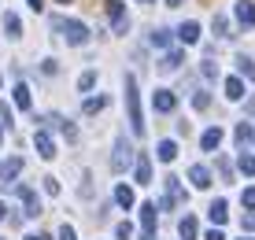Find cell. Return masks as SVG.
I'll return each mask as SVG.
<instances>
[{
    "label": "cell",
    "instance_id": "6da1fadb",
    "mask_svg": "<svg viewBox=\"0 0 255 240\" xmlns=\"http://www.w3.org/2000/svg\"><path fill=\"white\" fill-rule=\"evenodd\" d=\"M52 30H56L67 44H85L89 41V26L74 22V19H63V15H52Z\"/></svg>",
    "mask_w": 255,
    "mask_h": 240
},
{
    "label": "cell",
    "instance_id": "7a4b0ae2",
    "mask_svg": "<svg viewBox=\"0 0 255 240\" xmlns=\"http://www.w3.org/2000/svg\"><path fill=\"white\" fill-rule=\"evenodd\" d=\"M126 108H129V126H133V133H144V111H140V93H137L133 74H126Z\"/></svg>",
    "mask_w": 255,
    "mask_h": 240
},
{
    "label": "cell",
    "instance_id": "3957f363",
    "mask_svg": "<svg viewBox=\"0 0 255 240\" xmlns=\"http://www.w3.org/2000/svg\"><path fill=\"white\" fill-rule=\"evenodd\" d=\"M126 166H133V148H129L126 137H115V155H111V170L122 174Z\"/></svg>",
    "mask_w": 255,
    "mask_h": 240
},
{
    "label": "cell",
    "instance_id": "277c9868",
    "mask_svg": "<svg viewBox=\"0 0 255 240\" xmlns=\"http://www.w3.org/2000/svg\"><path fill=\"white\" fill-rule=\"evenodd\" d=\"M189 185H192V189H200V192L211 189V170H207V166H200V163H192L189 166Z\"/></svg>",
    "mask_w": 255,
    "mask_h": 240
},
{
    "label": "cell",
    "instance_id": "5b68a950",
    "mask_svg": "<svg viewBox=\"0 0 255 240\" xmlns=\"http://www.w3.org/2000/svg\"><path fill=\"white\" fill-rule=\"evenodd\" d=\"M237 22L244 30H255V4L252 0H237Z\"/></svg>",
    "mask_w": 255,
    "mask_h": 240
},
{
    "label": "cell",
    "instance_id": "8992f818",
    "mask_svg": "<svg viewBox=\"0 0 255 240\" xmlns=\"http://www.w3.org/2000/svg\"><path fill=\"white\" fill-rule=\"evenodd\" d=\"M174 108H178V96H174L170 89H159V93H155V111H159V115H170Z\"/></svg>",
    "mask_w": 255,
    "mask_h": 240
},
{
    "label": "cell",
    "instance_id": "52a82bcc",
    "mask_svg": "<svg viewBox=\"0 0 255 240\" xmlns=\"http://www.w3.org/2000/svg\"><path fill=\"white\" fill-rule=\"evenodd\" d=\"M207 218L215 222V226H222V222H230V203H226V200H215V203H211V207H207Z\"/></svg>",
    "mask_w": 255,
    "mask_h": 240
},
{
    "label": "cell",
    "instance_id": "ba28073f",
    "mask_svg": "<svg viewBox=\"0 0 255 240\" xmlns=\"http://www.w3.org/2000/svg\"><path fill=\"white\" fill-rule=\"evenodd\" d=\"M133 174H137V181H140V185L152 181V159H148L144 152H140V159H133Z\"/></svg>",
    "mask_w": 255,
    "mask_h": 240
},
{
    "label": "cell",
    "instance_id": "9c48e42d",
    "mask_svg": "<svg viewBox=\"0 0 255 240\" xmlns=\"http://www.w3.org/2000/svg\"><path fill=\"white\" fill-rule=\"evenodd\" d=\"M33 144H37V155H41V159H52V155H56V144H52V137H48L45 129L33 137Z\"/></svg>",
    "mask_w": 255,
    "mask_h": 240
},
{
    "label": "cell",
    "instance_id": "30bf717a",
    "mask_svg": "<svg viewBox=\"0 0 255 240\" xmlns=\"http://www.w3.org/2000/svg\"><path fill=\"white\" fill-rule=\"evenodd\" d=\"M181 63H185V52H181V48H170V52H166V56L159 59V67H163V70H178Z\"/></svg>",
    "mask_w": 255,
    "mask_h": 240
},
{
    "label": "cell",
    "instance_id": "8fae6325",
    "mask_svg": "<svg viewBox=\"0 0 255 240\" xmlns=\"http://www.w3.org/2000/svg\"><path fill=\"white\" fill-rule=\"evenodd\" d=\"M104 15H108L111 22H122V19H126V7H122V0H104Z\"/></svg>",
    "mask_w": 255,
    "mask_h": 240
},
{
    "label": "cell",
    "instance_id": "7c38bea8",
    "mask_svg": "<svg viewBox=\"0 0 255 240\" xmlns=\"http://www.w3.org/2000/svg\"><path fill=\"white\" fill-rule=\"evenodd\" d=\"M218 144H222V129H218V126H215V129H207L204 137H200V148H204V152H215Z\"/></svg>",
    "mask_w": 255,
    "mask_h": 240
},
{
    "label": "cell",
    "instance_id": "4fadbf2b",
    "mask_svg": "<svg viewBox=\"0 0 255 240\" xmlns=\"http://www.w3.org/2000/svg\"><path fill=\"white\" fill-rule=\"evenodd\" d=\"M22 170V159L15 155V159H7V163H0V177H4V181H15V174Z\"/></svg>",
    "mask_w": 255,
    "mask_h": 240
},
{
    "label": "cell",
    "instance_id": "5bb4252c",
    "mask_svg": "<svg viewBox=\"0 0 255 240\" xmlns=\"http://www.w3.org/2000/svg\"><path fill=\"white\" fill-rule=\"evenodd\" d=\"M226 100H244V85H241V78H226Z\"/></svg>",
    "mask_w": 255,
    "mask_h": 240
},
{
    "label": "cell",
    "instance_id": "9a60e30c",
    "mask_svg": "<svg viewBox=\"0 0 255 240\" xmlns=\"http://www.w3.org/2000/svg\"><path fill=\"white\" fill-rule=\"evenodd\" d=\"M30 104H33V96H30V85H15V108H22V111H30Z\"/></svg>",
    "mask_w": 255,
    "mask_h": 240
},
{
    "label": "cell",
    "instance_id": "2e32d148",
    "mask_svg": "<svg viewBox=\"0 0 255 240\" xmlns=\"http://www.w3.org/2000/svg\"><path fill=\"white\" fill-rule=\"evenodd\" d=\"M155 155H159L163 163H174V159H178V144H174V140H159V148H155Z\"/></svg>",
    "mask_w": 255,
    "mask_h": 240
},
{
    "label": "cell",
    "instance_id": "e0dca14e",
    "mask_svg": "<svg viewBox=\"0 0 255 240\" xmlns=\"http://www.w3.org/2000/svg\"><path fill=\"white\" fill-rule=\"evenodd\" d=\"M115 203L122 211H129V207H133V189H129V185H119V189H115Z\"/></svg>",
    "mask_w": 255,
    "mask_h": 240
},
{
    "label": "cell",
    "instance_id": "ac0fdd59",
    "mask_svg": "<svg viewBox=\"0 0 255 240\" xmlns=\"http://www.w3.org/2000/svg\"><path fill=\"white\" fill-rule=\"evenodd\" d=\"M178 37H181V41H189V44H192V41H200V22H181V26H178Z\"/></svg>",
    "mask_w": 255,
    "mask_h": 240
},
{
    "label": "cell",
    "instance_id": "d6986e66",
    "mask_svg": "<svg viewBox=\"0 0 255 240\" xmlns=\"http://www.w3.org/2000/svg\"><path fill=\"white\" fill-rule=\"evenodd\" d=\"M108 108V96H89V100L82 104V115H96V111H104Z\"/></svg>",
    "mask_w": 255,
    "mask_h": 240
},
{
    "label": "cell",
    "instance_id": "ffe728a7",
    "mask_svg": "<svg viewBox=\"0 0 255 240\" xmlns=\"http://www.w3.org/2000/svg\"><path fill=\"white\" fill-rule=\"evenodd\" d=\"M4 30H7V37H22V22H19V15L7 11V15H4Z\"/></svg>",
    "mask_w": 255,
    "mask_h": 240
},
{
    "label": "cell",
    "instance_id": "44dd1931",
    "mask_svg": "<svg viewBox=\"0 0 255 240\" xmlns=\"http://www.w3.org/2000/svg\"><path fill=\"white\" fill-rule=\"evenodd\" d=\"M140 226H144V233H152V229H155V207H152V203L140 207Z\"/></svg>",
    "mask_w": 255,
    "mask_h": 240
},
{
    "label": "cell",
    "instance_id": "7402d4cb",
    "mask_svg": "<svg viewBox=\"0 0 255 240\" xmlns=\"http://www.w3.org/2000/svg\"><path fill=\"white\" fill-rule=\"evenodd\" d=\"M211 26H215V37H233V33H230V19H226V15H215V22H211Z\"/></svg>",
    "mask_w": 255,
    "mask_h": 240
},
{
    "label": "cell",
    "instance_id": "603a6c76",
    "mask_svg": "<svg viewBox=\"0 0 255 240\" xmlns=\"http://www.w3.org/2000/svg\"><path fill=\"white\" fill-rule=\"evenodd\" d=\"M237 67H241V74H244V78H252V82H255V63H252L248 56H237Z\"/></svg>",
    "mask_w": 255,
    "mask_h": 240
},
{
    "label": "cell",
    "instance_id": "cb8c5ba5",
    "mask_svg": "<svg viewBox=\"0 0 255 240\" xmlns=\"http://www.w3.org/2000/svg\"><path fill=\"white\" fill-rule=\"evenodd\" d=\"M233 137H237V144H248V140L255 137V133H252V126H248V122H241V126H237V133H233Z\"/></svg>",
    "mask_w": 255,
    "mask_h": 240
},
{
    "label": "cell",
    "instance_id": "d4e9b609",
    "mask_svg": "<svg viewBox=\"0 0 255 240\" xmlns=\"http://www.w3.org/2000/svg\"><path fill=\"white\" fill-rule=\"evenodd\" d=\"M93 85H96V74H93V70H85V74L78 78V89H82V93H89Z\"/></svg>",
    "mask_w": 255,
    "mask_h": 240
},
{
    "label": "cell",
    "instance_id": "484cf974",
    "mask_svg": "<svg viewBox=\"0 0 255 240\" xmlns=\"http://www.w3.org/2000/svg\"><path fill=\"white\" fill-rule=\"evenodd\" d=\"M181 237H185V240H196V218H185V222H181Z\"/></svg>",
    "mask_w": 255,
    "mask_h": 240
},
{
    "label": "cell",
    "instance_id": "4316f807",
    "mask_svg": "<svg viewBox=\"0 0 255 240\" xmlns=\"http://www.w3.org/2000/svg\"><path fill=\"white\" fill-rule=\"evenodd\" d=\"M207 104H211V96L204 93V89H200V93H192V108H196V111H204Z\"/></svg>",
    "mask_w": 255,
    "mask_h": 240
},
{
    "label": "cell",
    "instance_id": "83f0119b",
    "mask_svg": "<svg viewBox=\"0 0 255 240\" xmlns=\"http://www.w3.org/2000/svg\"><path fill=\"white\" fill-rule=\"evenodd\" d=\"M241 174L255 177V155H241Z\"/></svg>",
    "mask_w": 255,
    "mask_h": 240
},
{
    "label": "cell",
    "instance_id": "f1b7e54d",
    "mask_svg": "<svg viewBox=\"0 0 255 240\" xmlns=\"http://www.w3.org/2000/svg\"><path fill=\"white\" fill-rule=\"evenodd\" d=\"M115 237H119V240H129V237H133V226H129V222H119V226H115Z\"/></svg>",
    "mask_w": 255,
    "mask_h": 240
},
{
    "label": "cell",
    "instance_id": "f546056e",
    "mask_svg": "<svg viewBox=\"0 0 255 240\" xmlns=\"http://www.w3.org/2000/svg\"><path fill=\"white\" fill-rule=\"evenodd\" d=\"M200 70H204V78H207V82H215V78H218V67L211 63V59H204V63H200Z\"/></svg>",
    "mask_w": 255,
    "mask_h": 240
},
{
    "label": "cell",
    "instance_id": "4dcf8cb0",
    "mask_svg": "<svg viewBox=\"0 0 255 240\" xmlns=\"http://www.w3.org/2000/svg\"><path fill=\"white\" fill-rule=\"evenodd\" d=\"M152 44L166 48V44H170V33H166V30H152Z\"/></svg>",
    "mask_w": 255,
    "mask_h": 240
},
{
    "label": "cell",
    "instance_id": "1f68e13d",
    "mask_svg": "<svg viewBox=\"0 0 255 240\" xmlns=\"http://www.w3.org/2000/svg\"><path fill=\"white\" fill-rule=\"evenodd\" d=\"M45 192H48V196H59V181H56V177H45Z\"/></svg>",
    "mask_w": 255,
    "mask_h": 240
},
{
    "label": "cell",
    "instance_id": "d6a6232c",
    "mask_svg": "<svg viewBox=\"0 0 255 240\" xmlns=\"http://www.w3.org/2000/svg\"><path fill=\"white\" fill-rule=\"evenodd\" d=\"M241 200H244V207H248V211H255V189H244Z\"/></svg>",
    "mask_w": 255,
    "mask_h": 240
},
{
    "label": "cell",
    "instance_id": "836d02e7",
    "mask_svg": "<svg viewBox=\"0 0 255 240\" xmlns=\"http://www.w3.org/2000/svg\"><path fill=\"white\" fill-rule=\"evenodd\" d=\"M41 70H45V74H59V63H56V59H45V63H41Z\"/></svg>",
    "mask_w": 255,
    "mask_h": 240
},
{
    "label": "cell",
    "instance_id": "e575fe53",
    "mask_svg": "<svg viewBox=\"0 0 255 240\" xmlns=\"http://www.w3.org/2000/svg\"><path fill=\"white\" fill-rule=\"evenodd\" d=\"M59 240H78V233L70 226H59Z\"/></svg>",
    "mask_w": 255,
    "mask_h": 240
},
{
    "label": "cell",
    "instance_id": "d590c367",
    "mask_svg": "<svg viewBox=\"0 0 255 240\" xmlns=\"http://www.w3.org/2000/svg\"><path fill=\"white\" fill-rule=\"evenodd\" d=\"M218 174H222V177H233V166L226 163V159H218Z\"/></svg>",
    "mask_w": 255,
    "mask_h": 240
},
{
    "label": "cell",
    "instance_id": "8d00e7d4",
    "mask_svg": "<svg viewBox=\"0 0 255 240\" xmlns=\"http://www.w3.org/2000/svg\"><path fill=\"white\" fill-rule=\"evenodd\" d=\"M241 226L248 229V233H255V215H244V218H241Z\"/></svg>",
    "mask_w": 255,
    "mask_h": 240
},
{
    "label": "cell",
    "instance_id": "74e56055",
    "mask_svg": "<svg viewBox=\"0 0 255 240\" xmlns=\"http://www.w3.org/2000/svg\"><path fill=\"white\" fill-rule=\"evenodd\" d=\"M204 240H226V237L218 233V229H211V233H204Z\"/></svg>",
    "mask_w": 255,
    "mask_h": 240
},
{
    "label": "cell",
    "instance_id": "f35d334b",
    "mask_svg": "<svg viewBox=\"0 0 255 240\" xmlns=\"http://www.w3.org/2000/svg\"><path fill=\"white\" fill-rule=\"evenodd\" d=\"M26 4H30L33 11H41V7H45V0H26Z\"/></svg>",
    "mask_w": 255,
    "mask_h": 240
},
{
    "label": "cell",
    "instance_id": "ab89813d",
    "mask_svg": "<svg viewBox=\"0 0 255 240\" xmlns=\"http://www.w3.org/2000/svg\"><path fill=\"white\" fill-rule=\"evenodd\" d=\"M181 4H185V0H166V7H181Z\"/></svg>",
    "mask_w": 255,
    "mask_h": 240
},
{
    "label": "cell",
    "instance_id": "60d3db41",
    "mask_svg": "<svg viewBox=\"0 0 255 240\" xmlns=\"http://www.w3.org/2000/svg\"><path fill=\"white\" fill-rule=\"evenodd\" d=\"M26 240H48V237H41V233H33V237H26Z\"/></svg>",
    "mask_w": 255,
    "mask_h": 240
},
{
    "label": "cell",
    "instance_id": "b9f144b4",
    "mask_svg": "<svg viewBox=\"0 0 255 240\" xmlns=\"http://www.w3.org/2000/svg\"><path fill=\"white\" fill-rule=\"evenodd\" d=\"M248 111H252V115H255V96H252V100H248Z\"/></svg>",
    "mask_w": 255,
    "mask_h": 240
},
{
    "label": "cell",
    "instance_id": "7bdbcfd3",
    "mask_svg": "<svg viewBox=\"0 0 255 240\" xmlns=\"http://www.w3.org/2000/svg\"><path fill=\"white\" fill-rule=\"evenodd\" d=\"M0 222H4V203H0Z\"/></svg>",
    "mask_w": 255,
    "mask_h": 240
},
{
    "label": "cell",
    "instance_id": "ee69618b",
    "mask_svg": "<svg viewBox=\"0 0 255 240\" xmlns=\"http://www.w3.org/2000/svg\"><path fill=\"white\" fill-rule=\"evenodd\" d=\"M0 140H4V126H0Z\"/></svg>",
    "mask_w": 255,
    "mask_h": 240
},
{
    "label": "cell",
    "instance_id": "f6af8a7d",
    "mask_svg": "<svg viewBox=\"0 0 255 240\" xmlns=\"http://www.w3.org/2000/svg\"><path fill=\"white\" fill-rule=\"evenodd\" d=\"M140 4H152V0H140Z\"/></svg>",
    "mask_w": 255,
    "mask_h": 240
},
{
    "label": "cell",
    "instance_id": "bcb514c9",
    "mask_svg": "<svg viewBox=\"0 0 255 240\" xmlns=\"http://www.w3.org/2000/svg\"><path fill=\"white\" fill-rule=\"evenodd\" d=\"M244 240H255V237H244Z\"/></svg>",
    "mask_w": 255,
    "mask_h": 240
},
{
    "label": "cell",
    "instance_id": "7dc6e473",
    "mask_svg": "<svg viewBox=\"0 0 255 240\" xmlns=\"http://www.w3.org/2000/svg\"><path fill=\"white\" fill-rule=\"evenodd\" d=\"M63 4H70V0H63Z\"/></svg>",
    "mask_w": 255,
    "mask_h": 240
}]
</instances>
